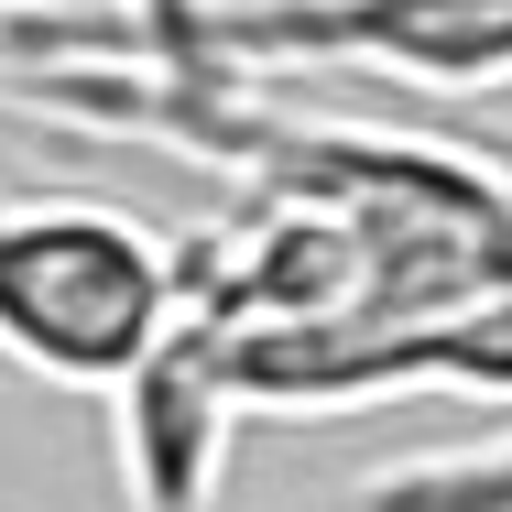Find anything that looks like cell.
Returning a JSON list of instances; mask_svg holds the SVG:
<instances>
[{"instance_id": "5", "label": "cell", "mask_w": 512, "mask_h": 512, "mask_svg": "<svg viewBox=\"0 0 512 512\" xmlns=\"http://www.w3.org/2000/svg\"><path fill=\"white\" fill-rule=\"evenodd\" d=\"M349 512H512V425L491 447H447V458H414V469L360 480Z\"/></svg>"}, {"instance_id": "1", "label": "cell", "mask_w": 512, "mask_h": 512, "mask_svg": "<svg viewBox=\"0 0 512 512\" xmlns=\"http://www.w3.org/2000/svg\"><path fill=\"white\" fill-rule=\"evenodd\" d=\"M120 55H186L229 77L349 66L458 99V88H512V0H44L33 11V77L120 66Z\"/></svg>"}, {"instance_id": "4", "label": "cell", "mask_w": 512, "mask_h": 512, "mask_svg": "<svg viewBox=\"0 0 512 512\" xmlns=\"http://www.w3.org/2000/svg\"><path fill=\"white\" fill-rule=\"evenodd\" d=\"M109 414H120V480H131V502L142 512H207L240 414H229V393L207 382V360H197L186 327L109 393Z\"/></svg>"}, {"instance_id": "6", "label": "cell", "mask_w": 512, "mask_h": 512, "mask_svg": "<svg viewBox=\"0 0 512 512\" xmlns=\"http://www.w3.org/2000/svg\"><path fill=\"white\" fill-rule=\"evenodd\" d=\"M469 142H480V131H469ZM480 153H491V175H502V186H512V131H491Z\"/></svg>"}, {"instance_id": "3", "label": "cell", "mask_w": 512, "mask_h": 512, "mask_svg": "<svg viewBox=\"0 0 512 512\" xmlns=\"http://www.w3.org/2000/svg\"><path fill=\"white\" fill-rule=\"evenodd\" d=\"M229 414H360V404H512V284L436 316L327 327H186Z\"/></svg>"}, {"instance_id": "2", "label": "cell", "mask_w": 512, "mask_h": 512, "mask_svg": "<svg viewBox=\"0 0 512 512\" xmlns=\"http://www.w3.org/2000/svg\"><path fill=\"white\" fill-rule=\"evenodd\" d=\"M175 338V240L88 186L0 197V360L55 393H120Z\"/></svg>"}]
</instances>
